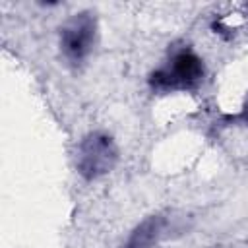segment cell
I'll return each instance as SVG.
<instances>
[{
	"mask_svg": "<svg viewBox=\"0 0 248 248\" xmlns=\"http://www.w3.org/2000/svg\"><path fill=\"white\" fill-rule=\"evenodd\" d=\"M116 147L114 141L105 134H89L79 145L78 169L85 178H95L105 174L116 163Z\"/></svg>",
	"mask_w": 248,
	"mask_h": 248,
	"instance_id": "obj_1",
	"label": "cell"
},
{
	"mask_svg": "<svg viewBox=\"0 0 248 248\" xmlns=\"http://www.w3.org/2000/svg\"><path fill=\"white\" fill-rule=\"evenodd\" d=\"M203 76V64L202 60L190 52V50H182L172 58L170 68L159 70L155 74H151L149 83L155 89H178V87H190L194 83L200 81V78Z\"/></svg>",
	"mask_w": 248,
	"mask_h": 248,
	"instance_id": "obj_2",
	"label": "cell"
},
{
	"mask_svg": "<svg viewBox=\"0 0 248 248\" xmlns=\"http://www.w3.org/2000/svg\"><path fill=\"white\" fill-rule=\"evenodd\" d=\"M93 39H95V19L87 12L76 14L72 19H68L60 35L62 50L72 62H79L87 56Z\"/></svg>",
	"mask_w": 248,
	"mask_h": 248,
	"instance_id": "obj_3",
	"label": "cell"
},
{
	"mask_svg": "<svg viewBox=\"0 0 248 248\" xmlns=\"http://www.w3.org/2000/svg\"><path fill=\"white\" fill-rule=\"evenodd\" d=\"M161 231H163V219L149 217L132 232L126 248H151L153 242L159 238Z\"/></svg>",
	"mask_w": 248,
	"mask_h": 248,
	"instance_id": "obj_4",
	"label": "cell"
},
{
	"mask_svg": "<svg viewBox=\"0 0 248 248\" xmlns=\"http://www.w3.org/2000/svg\"><path fill=\"white\" fill-rule=\"evenodd\" d=\"M244 116H246V120H248V105H246V110H244Z\"/></svg>",
	"mask_w": 248,
	"mask_h": 248,
	"instance_id": "obj_5",
	"label": "cell"
}]
</instances>
